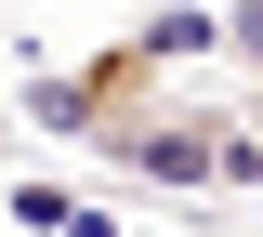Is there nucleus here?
Returning a JSON list of instances; mask_svg holds the SVG:
<instances>
[{
	"label": "nucleus",
	"mask_w": 263,
	"mask_h": 237,
	"mask_svg": "<svg viewBox=\"0 0 263 237\" xmlns=\"http://www.w3.org/2000/svg\"><path fill=\"white\" fill-rule=\"evenodd\" d=\"M92 158L119 185H184V198H250L263 185V132H250L237 93H145Z\"/></svg>",
	"instance_id": "nucleus-1"
},
{
	"label": "nucleus",
	"mask_w": 263,
	"mask_h": 237,
	"mask_svg": "<svg viewBox=\"0 0 263 237\" xmlns=\"http://www.w3.org/2000/svg\"><path fill=\"white\" fill-rule=\"evenodd\" d=\"M145 93H171V53H158L145 27H119V40H92L79 66H40L27 93H13V119H27V132H53V145H105Z\"/></svg>",
	"instance_id": "nucleus-2"
},
{
	"label": "nucleus",
	"mask_w": 263,
	"mask_h": 237,
	"mask_svg": "<svg viewBox=\"0 0 263 237\" xmlns=\"http://www.w3.org/2000/svg\"><path fill=\"white\" fill-rule=\"evenodd\" d=\"M224 53H237V105L263 132V0H224Z\"/></svg>",
	"instance_id": "nucleus-3"
}]
</instances>
